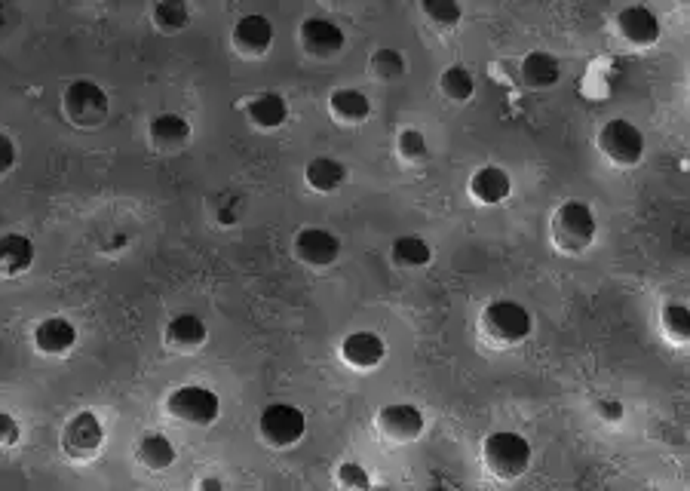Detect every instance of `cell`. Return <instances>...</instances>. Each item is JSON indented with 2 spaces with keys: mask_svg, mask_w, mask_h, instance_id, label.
Listing matches in <instances>:
<instances>
[{
  "mask_svg": "<svg viewBox=\"0 0 690 491\" xmlns=\"http://www.w3.org/2000/svg\"><path fill=\"white\" fill-rule=\"evenodd\" d=\"M166 412L191 427H212L221 415V396L206 384H181L169 393Z\"/></svg>",
  "mask_w": 690,
  "mask_h": 491,
  "instance_id": "cell-5",
  "label": "cell"
},
{
  "mask_svg": "<svg viewBox=\"0 0 690 491\" xmlns=\"http://www.w3.org/2000/svg\"><path fill=\"white\" fill-rule=\"evenodd\" d=\"M148 139L163 154L181 151L191 142V123H188V117H181L175 111H160L148 123Z\"/></svg>",
  "mask_w": 690,
  "mask_h": 491,
  "instance_id": "cell-18",
  "label": "cell"
},
{
  "mask_svg": "<svg viewBox=\"0 0 690 491\" xmlns=\"http://www.w3.org/2000/svg\"><path fill=\"white\" fill-rule=\"evenodd\" d=\"M341 360L356 372H375L387 360V341L378 332L356 329L341 341Z\"/></svg>",
  "mask_w": 690,
  "mask_h": 491,
  "instance_id": "cell-14",
  "label": "cell"
},
{
  "mask_svg": "<svg viewBox=\"0 0 690 491\" xmlns=\"http://www.w3.org/2000/svg\"><path fill=\"white\" fill-rule=\"evenodd\" d=\"M595 145L608 163L623 166V169L638 166L644 160V148H648L644 132L626 117H611L608 123H602V129H598V136H595Z\"/></svg>",
  "mask_w": 690,
  "mask_h": 491,
  "instance_id": "cell-4",
  "label": "cell"
},
{
  "mask_svg": "<svg viewBox=\"0 0 690 491\" xmlns=\"http://www.w3.org/2000/svg\"><path fill=\"white\" fill-rule=\"evenodd\" d=\"M598 234V218L589 203L583 200H565L549 221L552 246L565 255H583Z\"/></svg>",
  "mask_w": 690,
  "mask_h": 491,
  "instance_id": "cell-1",
  "label": "cell"
},
{
  "mask_svg": "<svg viewBox=\"0 0 690 491\" xmlns=\"http://www.w3.org/2000/svg\"><path fill=\"white\" fill-rule=\"evenodd\" d=\"M197 491H227V488H224V479H221V476H203V479L197 482Z\"/></svg>",
  "mask_w": 690,
  "mask_h": 491,
  "instance_id": "cell-37",
  "label": "cell"
},
{
  "mask_svg": "<svg viewBox=\"0 0 690 491\" xmlns=\"http://www.w3.org/2000/svg\"><path fill=\"white\" fill-rule=\"evenodd\" d=\"M531 455H534L531 442L516 430H494L482 442V461H485L488 473L503 479V482H513V479L525 476L531 467Z\"/></svg>",
  "mask_w": 690,
  "mask_h": 491,
  "instance_id": "cell-3",
  "label": "cell"
},
{
  "mask_svg": "<svg viewBox=\"0 0 690 491\" xmlns=\"http://www.w3.org/2000/svg\"><path fill=\"white\" fill-rule=\"evenodd\" d=\"M519 74L525 80V86L531 89H549V86H556L562 80V62L546 53V50H531L522 65H519Z\"/></svg>",
  "mask_w": 690,
  "mask_h": 491,
  "instance_id": "cell-23",
  "label": "cell"
},
{
  "mask_svg": "<svg viewBox=\"0 0 690 491\" xmlns=\"http://www.w3.org/2000/svg\"><path fill=\"white\" fill-rule=\"evenodd\" d=\"M246 117L258 126V129H280L289 120V102L283 93H273V89H264V93L249 96L246 102Z\"/></svg>",
  "mask_w": 690,
  "mask_h": 491,
  "instance_id": "cell-22",
  "label": "cell"
},
{
  "mask_svg": "<svg viewBox=\"0 0 690 491\" xmlns=\"http://www.w3.org/2000/svg\"><path fill=\"white\" fill-rule=\"evenodd\" d=\"M258 433L270 449H292L307 433V415L292 403H270L258 415Z\"/></svg>",
  "mask_w": 690,
  "mask_h": 491,
  "instance_id": "cell-7",
  "label": "cell"
},
{
  "mask_svg": "<svg viewBox=\"0 0 690 491\" xmlns=\"http://www.w3.org/2000/svg\"><path fill=\"white\" fill-rule=\"evenodd\" d=\"M298 40L307 56L313 59H335L344 53L347 47V37H344V28L335 22V19H326V16H307L298 28Z\"/></svg>",
  "mask_w": 690,
  "mask_h": 491,
  "instance_id": "cell-9",
  "label": "cell"
},
{
  "mask_svg": "<svg viewBox=\"0 0 690 491\" xmlns=\"http://www.w3.org/2000/svg\"><path fill=\"white\" fill-rule=\"evenodd\" d=\"M151 19L160 34H178L191 25V7L184 0H157L151 7Z\"/></svg>",
  "mask_w": 690,
  "mask_h": 491,
  "instance_id": "cell-27",
  "label": "cell"
},
{
  "mask_svg": "<svg viewBox=\"0 0 690 491\" xmlns=\"http://www.w3.org/2000/svg\"><path fill=\"white\" fill-rule=\"evenodd\" d=\"M13 25H16V16H13V10L4 4V0H0V37H7V34L13 31Z\"/></svg>",
  "mask_w": 690,
  "mask_h": 491,
  "instance_id": "cell-36",
  "label": "cell"
},
{
  "mask_svg": "<svg viewBox=\"0 0 690 491\" xmlns=\"http://www.w3.org/2000/svg\"><path fill=\"white\" fill-rule=\"evenodd\" d=\"M660 329L672 344L684 347L690 341V310H687V304H681V301L666 304L663 314H660Z\"/></svg>",
  "mask_w": 690,
  "mask_h": 491,
  "instance_id": "cell-29",
  "label": "cell"
},
{
  "mask_svg": "<svg viewBox=\"0 0 690 491\" xmlns=\"http://www.w3.org/2000/svg\"><path fill=\"white\" fill-rule=\"evenodd\" d=\"M390 255H393V264L405 267V271H418V267H427V264L433 261L430 243H427L424 237H418V234H402V237H396Z\"/></svg>",
  "mask_w": 690,
  "mask_h": 491,
  "instance_id": "cell-25",
  "label": "cell"
},
{
  "mask_svg": "<svg viewBox=\"0 0 690 491\" xmlns=\"http://www.w3.org/2000/svg\"><path fill=\"white\" fill-rule=\"evenodd\" d=\"M614 28L626 43H632V47H638V50L641 47H654V43L660 40V34H663L660 16L651 7H644V4L623 7L614 16Z\"/></svg>",
  "mask_w": 690,
  "mask_h": 491,
  "instance_id": "cell-12",
  "label": "cell"
},
{
  "mask_svg": "<svg viewBox=\"0 0 690 491\" xmlns=\"http://www.w3.org/2000/svg\"><path fill=\"white\" fill-rule=\"evenodd\" d=\"M421 13L436 25V28H454L460 19H464V7L457 0H424Z\"/></svg>",
  "mask_w": 690,
  "mask_h": 491,
  "instance_id": "cell-31",
  "label": "cell"
},
{
  "mask_svg": "<svg viewBox=\"0 0 690 491\" xmlns=\"http://www.w3.org/2000/svg\"><path fill=\"white\" fill-rule=\"evenodd\" d=\"M479 329H482V338L494 347H516L531 338L534 317L525 304L513 298H497L482 310Z\"/></svg>",
  "mask_w": 690,
  "mask_h": 491,
  "instance_id": "cell-2",
  "label": "cell"
},
{
  "mask_svg": "<svg viewBox=\"0 0 690 491\" xmlns=\"http://www.w3.org/2000/svg\"><path fill=\"white\" fill-rule=\"evenodd\" d=\"M276 40V25L264 13H246L237 19L234 31H230V43L240 56L261 59Z\"/></svg>",
  "mask_w": 690,
  "mask_h": 491,
  "instance_id": "cell-13",
  "label": "cell"
},
{
  "mask_svg": "<svg viewBox=\"0 0 690 491\" xmlns=\"http://www.w3.org/2000/svg\"><path fill=\"white\" fill-rule=\"evenodd\" d=\"M304 182L316 194H335L347 185V166L338 157L319 154L304 166Z\"/></svg>",
  "mask_w": 690,
  "mask_h": 491,
  "instance_id": "cell-20",
  "label": "cell"
},
{
  "mask_svg": "<svg viewBox=\"0 0 690 491\" xmlns=\"http://www.w3.org/2000/svg\"><path fill=\"white\" fill-rule=\"evenodd\" d=\"M329 114L341 126H359L372 117V102H368V96L356 86H338L329 96Z\"/></svg>",
  "mask_w": 690,
  "mask_h": 491,
  "instance_id": "cell-21",
  "label": "cell"
},
{
  "mask_svg": "<svg viewBox=\"0 0 690 491\" xmlns=\"http://www.w3.org/2000/svg\"><path fill=\"white\" fill-rule=\"evenodd\" d=\"M595 415L602 418L605 424H620L626 418V406L620 403V399L602 396V399H595Z\"/></svg>",
  "mask_w": 690,
  "mask_h": 491,
  "instance_id": "cell-33",
  "label": "cell"
},
{
  "mask_svg": "<svg viewBox=\"0 0 690 491\" xmlns=\"http://www.w3.org/2000/svg\"><path fill=\"white\" fill-rule=\"evenodd\" d=\"M368 71H372V77L381 80V83H393V80L405 77L408 62H405V56L399 50L381 47V50H375L372 56H368Z\"/></svg>",
  "mask_w": 690,
  "mask_h": 491,
  "instance_id": "cell-28",
  "label": "cell"
},
{
  "mask_svg": "<svg viewBox=\"0 0 690 491\" xmlns=\"http://www.w3.org/2000/svg\"><path fill=\"white\" fill-rule=\"evenodd\" d=\"M105 445V424L99 421L96 412H77L68 418V424L62 427V452L71 461H89L102 452Z\"/></svg>",
  "mask_w": 690,
  "mask_h": 491,
  "instance_id": "cell-8",
  "label": "cell"
},
{
  "mask_svg": "<svg viewBox=\"0 0 690 491\" xmlns=\"http://www.w3.org/2000/svg\"><path fill=\"white\" fill-rule=\"evenodd\" d=\"M62 111L68 117V123H74L80 129H96L108 120L111 99L99 83L74 80L65 86V93H62Z\"/></svg>",
  "mask_w": 690,
  "mask_h": 491,
  "instance_id": "cell-6",
  "label": "cell"
},
{
  "mask_svg": "<svg viewBox=\"0 0 690 491\" xmlns=\"http://www.w3.org/2000/svg\"><path fill=\"white\" fill-rule=\"evenodd\" d=\"M16 142L7 136V132H0V175H7L16 166Z\"/></svg>",
  "mask_w": 690,
  "mask_h": 491,
  "instance_id": "cell-35",
  "label": "cell"
},
{
  "mask_svg": "<svg viewBox=\"0 0 690 491\" xmlns=\"http://www.w3.org/2000/svg\"><path fill=\"white\" fill-rule=\"evenodd\" d=\"M135 458H138V464H142V467L160 473V470H166V467L175 464L178 452H175V445L169 442L166 433L151 430V433H145L142 439L135 442Z\"/></svg>",
  "mask_w": 690,
  "mask_h": 491,
  "instance_id": "cell-24",
  "label": "cell"
},
{
  "mask_svg": "<svg viewBox=\"0 0 690 491\" xmlns=\"http://www.w3.org/2000/svg\"><path fill=\"white\" fill-rule=\"evenodd\" d=\"M439 89H442L445 99H451L457 105H467L476 96V77L467 65H448L439 74Z\"/></svg>",
  "mask_w": 690,
  "mask_h": 491,
  "instance_id": "cell-26",
  "label": "cell"
},
{
  "mask_svg": "<svg viewBox=\"0 0 690 491\" xmlns=\"http://www.w3.org/2000/svg\"><path fill=\"white\" fill-rule=\"evenodd\" d=\"M209 338V326L200 314H191V310H184V314H175L166 329H163V341L166 347L178 350V353H194L206 344Z\"/></svg>",
  "mask_w": 690,
  "mask_h": 491,
  "instance_id": "cell-17",
  "label": "cell"
},
{
  "mask_svg": "<svg viewBox=\"0 0 690 491\" xmlns=\"http://www.w3.org/2000/svg\"><path fill=\"white\" fill-rule=\"evenodd\" d=\"M19 436H22L19 421L10 412H0V449H13V445L19 442Z\"/></svg>",
  "mask_w": 690,
  "mask_h": 491,
  "instance_id": "cell-34",
  "label": "cell"
},
{
  "mask_svg": "<svg viewBox=\"0 0 690 491\" xmlns=\"http://www.w3.org/2000/svg\"><path fill=\"white\" fill-rule=\"evenodd\" d=\"M34 347L43 353V356H65L74 350L77 344V326L62 317V314H53V317H43L37 326H34Z\"/></svg>",
  "mask_w": 690,
  "mask_h": 491,
  "instance_id": "cell-16",
  "label": "cell"
},
{
  "mask_svg": "<svg viewBox=\"0 0 690 491\" xmlns=\"http://www.w3.org/2000/svg\"><path fill=\"white\" fill-rule=\"evenodd\" d=\"M335 476L344 491H372V476H368V470L356 461H344Z\"/></svg>",
  "mask_w": 690,
  "mask_h": 491,
  "instance_id": "cell-32",
  "label": "cell"
},
{
  "mask_svg": "<svg viewBox=\"0 0 690 491\" xmlns=\"http://www.w3.org/2000/svg\"><path fill=\"white\" fill-rule=\"evenodd\" d=\"M375 424H378L384 439L405 445V442H414L424 433L427 418H424V412L418 406H411V403H387V406L378 409Z\"/></svg>",
  "mask_w": 690,
  "mask_h": 491,
  "instance_id": "cell-10",
  "label": "cell"
},
{
  "mask_svg": "<svg viewBox=\"0 0 690 491\" xmlns=\"http://www.w3.org/2000/svg\"><path fill=\"white\" fill-rule=\"evenodd\" d=\"M341 237L329 228H301L292 240V252L307 267H332L341 258Z\"/></svg>",
  "mask_w": 690,
  "mask_h": 491,
  "instance_id": "cell-11",
  "label": "cell"
},
{
  "mask_svg": "<svg viewBox=\"0 0 690 491\" xmlns=\"http://www.w3.org/2000/svg\"><path fill=\"white\" fill-rule=\"evenodd\" d=\"M470 197L479 203V206H500L510 200L513 194V178L510 172H506L503 166H479L473 175H470Z\"/></svg>",
  "mask_w": 690,
  "mask_h": 491,
  "instance_id": "cell-15",
  "label": "cell"
},
{
  "mask_svg": "<svg viewBox=\"0 0 690 491\" xmlns=\"http://www.w3.org/2000/svg\"><path fill=\"white\" fill-rule=\"evenodd\" d=\"M99 491H108V488H99Z\"/></svg>",
  "mask_w": 690,
  "mask_h": 491,
  "instance_id": "cell-39",
  "label": "cell"
},
{
  "mask_svg": "<svg viewBox=\"0 0 690 491\" xmlns=\"http://www.w3.org/2000/svg\"><path fill=\"white\" fill-rule=\"evenodd\" d=\"M396 154L408 163H424L430 157V145H427V136L421 129H414V126H405L399 129V136H396Z\"/></svg>",
  "mask_w": 690,
  "mask_h": 491,
  "instance_id": "cell-30",
  "label": "cell"
},
{
  "mask_svg": "<svg viewBox=\"0 0 690 491\" xmlns=\"http://www.w3.org/2000/svg\"><path fill=\"white\" fill-rule=\"evenodd\" d=\"M37 258L34 240L25 234H0V277H22L31 271V264Z\"/></svg>",
  "mask_w": 690,
  "mask_h": 491,
  "instance_id": "cell-19",
  "label": "cell"
},
{
  "mask_svg": "<svg viewBox=\"0 0 690 491\" xmlns=\"http://www.w3.org/2000/svg\"><path fill=\"white\" fill-rule=\"evenodd\" d=\"M424 491H457V488H451V485H427Z\"/></svg>",
  "mask_w": 690,
  "mask_h": 491,
  "instance_id": "cell-38",
  "label": "cell"
}]
</instances>
